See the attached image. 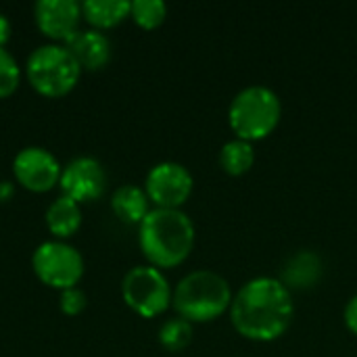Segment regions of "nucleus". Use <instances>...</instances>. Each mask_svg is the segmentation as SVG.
Wrapping results in <instances>:
<instances>
[{
  "mask_svg": "<svg viewBox=\"0 0 357 357\" xmlns=\"http://www.w3.org/2000/svg\"><path fill=\"white\" fill-rule=\"evenodd\" d=\"M130 8L132 2L128 0H84L82 17L94 29H109L130 17Z\"/></svg>",
  "mask_w": 357,
  "mask_h": 357,
  "instance_id": "15",
  "label": "nucleus"
},
{
  "mask_svg": "<svg viewBox=\"0 0 357 357\" xmlns=\"http://www.w3.org/2000/svg\"><path fill=\"white\" fill-rule=\"evenodd\" d=\"M255 163L253 142L243 138H232L220 149V167L230 176L247 174Z\"/></svg>",
  "mask_w": 357,
  "mask_h": 357,
  "instance_id": "16",
  "label": "nucleus"
},
{
  "mask_svg": "<svg viewBox=\"0 0 357 357\" xmlns=\"http://www.w3.org/2000/svg\"><path fill=\"white\" fill-rule=\"evenodd\" d=\"M13 197V182H0V203Z\"/></svg>",
  "mask_w": 357,
  "mask_h": 357,
  "instance_id": "23",
  "label": "nucleus"
},
{
  "mask_svg": "<svg viewBox=\"0 0 357 357\" xmlns=\"http://www.w3.org/2000/svg\"><path fill=\"white\" fill-rule=\"evenodd\" d=\"M25 75L38 94L46 98H59L77 86L82 67L71 50L63 44H44L27 56Z\"/></svg>",
  "mask_w": 357,
  "mask_h": 357,
  "instance_id": "5",
  "label": "nucleus"
},
{
  "mask_svg": "<svg viewBox=\"0 0 357 357\" xmlns=\"http://www.w3.org/2000/svg\"><path fill=\"white\" fill-rule=\"evenodd\" d=\"M61 163L42 146H25L13 159V174L17 184L31 192H48L61 180Z\"/></svg>",
  "mask_w": 357,
  "mask_h": 357,
  "instance_id": "9",
  "label": "nucleus"
},
{
  "mask_svg": "<svg viewBox=\"0 0 357 357\" xmlns=\"http://www.w3.org/2000/svg\"><path fill=\"white\" fill-rule=\"evenodd\" d=\"M345 326L357 335V295H354L345 307Z\"/></svg>",
  "mask_w": 357,
  "mask_h": 357,
  "instance_id": "21",
  "label": "nucleus"
},
{
  "mask_svg": "<svg viewBox=\"0 0 357 357\" xmlns=\"http://www.w3.org/2000/svg\"><path fill=\"white\" fill-rule=\"evenodd\" d=\"M130 17L136 21V25L144 29H155L165 21L167 4L163 0H134L130 8Z\"/></svg>",
  "mask_w": 357,
  "mask_h": 357,
  "instance_id": "18",
  "label": "nucleus"
},
{
  "mask_svg": "<svg viewBox=\"0 0 357 357\" xmlns=\"http://www.w3.org/2000/svg\"><path fill=\"white\" fill-rule=\"evenodd\" d=\"M295 305L291 289L272 276H257L245 282L230 303V320L245 339L268 343L287 333Z\"/></svg>",
  "mask_w": 357,
  "mask_h": 357,
  "instance_id": "1",
  "label": "nucleus"
},
{
  "mask_svg": "<svg viewBox=\"0 0 357 357\" xmlns=\"http://www.w3.org/2000/svg\"><path fill=\"white\" fill-rule=\"evenodd\" d=\"M31 268L46 287L67 291L77 287L84 276L82 253L65 241H46L31 255Z\"/></svg>",
  "mask_w": 357,
  "mask_h": 357,
  "instance_id": "7",
  "label": "nucleus"
},
{
  "mask_svg": "<svg viewBox=\"0 0 357 357\" xmlns=\"http://www.w3.org/2000/svg\"><path fill=\"white\" fill-rule=\"evenodd\" d=\"M282 115V102L278 94L264 86L251 84L234 94L228 107V121L236 138L243 140H261L270 136Z\"/></svg>",
  "mask_w": 357,
  "mask_h": 357,
  "instance_id": "4",
  "label": "nucleus"
},
{
  "mask_svg": "<svg viewBox=\"0 0 357 357\" xmlns=\"http://www.w3.org/2000/svg\"><path fill=\"white\" fill-rule=\"evenodd\" d=\"M195 224L182 209L155 207L138 226L142 255L155 268L180 266L195 247Z\"/></svg>",
  "mask_w": 357,
  "mask_h": 357,
  "instance_id": "2",
  "label": "nucleus"
},
{
  "mask_svg": "<svg viewBox=\"0 0 357 357\" xmlns=\"http://www.w3.org/2000/svg\"><path fill=\"white\" fill-rule=\"evenodd\" d=\"M192 341V324L184 318H172L159 328V343L167 351H182Z\"/></svg>",
  "mask_w": 357,
  "mask_h": 357,
  "instance_id": "17",
  "label": "nucleus"
},
{
  "mask_svg": "<svg viewBox=\"0 0 357 357\" xmlns=\"http://www.w3.org/2000/svg\"><path fill=\"white\" fill-rule=\"evenodd\" d=\"M10 31H13L10 19L4 13H0V48H4L6 42L10 40Z\"/></svg>",
  "mask_w": 357,
  "mask_h": 357,
  "instance_id": "22",
  "label": "nucleus"
},
{
  "mask_svg": "<svg viewBox=\"0 0 357 357\" xmlns=\"http://www.w3.org/2000/svg\"><path fill=\"white\" fill-rule=\"evenodd\" d=\"M149 197L144 192V188L134 186V184H123L119 186L113 197H111V207L115 211V215L126 222V224H138L146 218L149 209Z\"/></svg>",
  "mask_w": 357,
  "mask_h": 357,
  "instance_id": "14",
  "label": "nucleus"
},
{
  "mask_svg": "<svg viewBox=\"0 0 357 357\" xmlns=\"http://www.w3.org/2000/svg\"><path fill=\"white\" fill-rule=\"evenodd\" d=\"M192 186V174L182 163L161 161L146 174L144 192L161 209H180L188 201Z\"/></svg>",
  "mask_w": 357,
  "mask_h": 357,
  "instance_id": "8",
  "label": "nucleus"
},
{
  "mask_svg": "<svg viewBox=\"0 0 357 357\" xmlns=\"http://www.w3.org/2000/svg\"><path fill=\"white\" fill-rule=\"evenodd\" d=\"M46 226L59 241L73 236L82 226L79 203H75L73 199H69L65 195L54 199L46 209Z\"/></svg>",
  "mask_w": 357,
  "mask_h": 357,
  "instance_id": "13",
  "label": "nucleus"
},
{
  "mask_svg": "<svg viewBox=\"0 0 357 357\" xmlns=\"http://www.w3.org/2000/svg\"><path fill=\"white\" fill-rule=\"evenodd\" d=\"M33 19L46 38L67 42L79 31L82 4L77 0H38L33 6Z\"/></svg>",
  "mask_w": 357,
  "mask_h": 357,
  "instance_id": "11",
  "label": "nucleus"
},
{
  "mask_svg": "<svg viewBox=\"0 0 357 357\" xmlns=\"http://www.w3.org/2000/svg\"><path fill=\"white\" fill-rule=\"evenodd\" d=\"M232 297L234 295L224 276L211 270H195L176 284L172 305L176 314L190 324L211 322L230 310Z\"/></svg>",
  "mask_w": 357,
  "mask_h": 357,
  "instance_id": "3",
  "label": "nucleus"
},
{
  "mask_svg": "<svg viewBox=\"0 0 357 357\" xmlns=\"http://www.w3.org/2000/svg\"><path fill=\"white\" fill-rule=\"evenodd\" d=\"M63 46L69 48L71 54L77 59L79 67L88 71L102 69L113 54L111 40L100 29H79Z\"/></svg>",
  "mask_w": 357,
  "mask_h": 357,
  "instance_id": "12",
  "label": "nucleus"
},
{
  "mask_svg": "<svg viewBox=\"0 0 357 357\" xmlns=\"http://www.w3.org/2000/svg\"><path fill=\"white\" fill-rule=\"evenodd\" d=\"M59 186L65 197L82 205L102 197L107 188V172L94 157H75L63 167Z\"/></svg>",
  "mask_w": 357,
  "mask_h": 357,
  "instance_id": "10",
  "label": "nucleus"
},
{
  "mask_svg": "<svg viewBox=\"0 0 357 357\" xmlns=\"http://www.w3.org/2000/svg\"><path fill=\"white\" fill-rule=\"evenodd\" d=\"M59 307L65 316H77L86 310V293L79 291L77 287L61 291V301Z\"/></svg>",
  "mask_w": 357,
  "mask_h": 357,
  "instance_id": "20",
  "label": "nucleus"
},
{
  "mask_svg": "<svg viewBox=\"0 0 357 357\" xmlns=\"http://www.w3.org/2000/svg\"><path fill=\"white\" fill-rule=\"evenodd\" d=\"M19 82H21L19 63L6 48H0V98L10 96L19 88Z\"/></svg>",
  "mask_w": 357,
  "mask_h": 357,
  "instance_id": "19",
  "label": "nucleus"
},
{
  "mask_svg": "<svg viewBox=\"0 0 357 357\" xmlns=\"http://www.w3.org/2000/svg\"><path fill=\"white\" fill-rule=\"evenodd\" d=\"M126 305L142 318H157L172 305V287L155 266H136L121 280Z\"/></svg>",
  "mask_w": 357,
  "mask_h": 357,
  "instance_id": "6",
  "label": "nucleus"
}]
</instances>
